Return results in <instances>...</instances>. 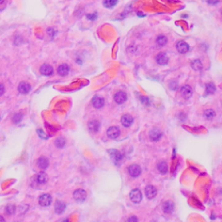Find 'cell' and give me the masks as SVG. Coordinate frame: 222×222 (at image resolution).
<instances>
[{
    "mask_svg": "<svg viewBox=\"0 0 222 222\" xmlns=\"http://www.w3.org/2000/svg\"><path fill=\"white\" fill-rule=\"evenodd\" d=\"M87 18L90 20H95L97 18V13H92V14H88Z\"/></svg>",
    "mask_w": 222,
    "mask_h": 222,
    "instance_id": "obj_34",
    "label": "cell"
},
{
    "mask_svg": "<svg viewBox=\"0 0 222 222\" xmlns=\"http://www.w3.org/2000/svg\"><path fill=\"white\" fill-rule=\"evenodd\" d=\"M129 197L134 203H140L142 199V194L139 189H133L129 193Z\"/></svg>",
    "mask_w": 222,
    "mask_h": 222,
    "instance_id": "obj_2",
    "label": "cell"
},
{
    "mask_svg": "<svg viewBox=\"0 0 222 222\" xmlns=\"http://www.w3.org/2000/svg\"><path fill=\"white\" fill-rule=\"evenodd\" d=\"M180 94H181V96H182L185 99H188V98L192 97V94H193L192 88L188 86V85H185V86L181 88Z\"/></svg>",
    "mask_w": 222,
    "mask_h": 222,
    "instance_id": "obj_12",
    "label": "cell"
},
{
    "mask_svg": "<svg viewBox=\"0 0 222 222\" xmlns=\"http://www.w3.org/2000/svg\"><path fill=\"white\" fill-rule=\"evenodd\" d=\"M38 201L42 207H49L52 202V197L48 193H44L39 197Z\"/></svg>",
    "mask_w": 222,
    "mask_h": 222,
    "instance_id": "obj_3",
    "label": "cell"
},
{
    "mask_svg": "<svg viewBox=\"0 0 222 222\" xmlns=\"http://www.w3.org/2000/svg\"><path fill=\"white\" fill-rule=\"evenodd\" d=\"M141 102L145 104V105H149V100L145 97H141Z\"/></svg>",
    "mask_w": 222,
    "mask_h": 222,
    "instance_id": "obj_33",
    "label": "cell"
},
{
    "mask_svg": "<svg viewBox=\"0 0 222 222\" xmlns=\"http://www.w3.org/2000/svg\"><path fill=\"white\" fill-rule=\"evenodd\" d=\"M73 197L77 202H83L87 198V193L83 189H77L73 193Z\"/></svg>",
    "mask_w": 222,
    "mask_h": 222,
    "instance_id": "obj_1",
    "label": "cell"
},
{
    "mask_svg": "<svg viewBox=\"0 0 222 222\" xmlns=\"http://www.w3.org/2000/svg\"><path fill=\"white\" fill-rule=\"evenodd\" d=\"M156 193H157V190H156V188H155L154 186L149 185V186L146 187V188H145V194H146V196L149 199H153L154 197H155Z\"/></svg>",
    "mask_w": 222,
    "mask_h": 222,
    "instance_id": "obj_8",
    "label": "cell"
},
{
    "mask_svg": "<svg viewBox=\"0 0 222 222\" xmlns=\"http://www.w3.org/2000/svg\"><path fill=\"white\" fill-rule=\"evenodd\" d=\"M118 0H103V5L106 8H112L117 4Z\"/></svg>",
    "mask_w": 222,
    "mask_h": 222,
    "instance_id": "obj_26",
    "label": "cell"
},
{
    "mask_svg": "<svg viewBox=\"0 0 222 222\" xmlns=\"http://www.w3.org/2000/svg\"><path fill=\"white\" fill-rule=\"evenodd\" d=\"M114 100L116 103L121 104V103L125 102L126 100H127V95H126L125 92L123 91L116 92L115 97H114Z\"/></svg>",
    "mask_w": 222,
    "mask_h": 222,
    "instance_id": "obj_6",
    "label": "cell"
},
{
    "mask_svg": "<svg viewBox=\"0 0 222 222\" xmlns=\"http://www.w3.org/2000/svg\"><path fill=\"white\" fill-rule=\"evenodd\" d=\"M176 49L180 53L185 54L189 50V45L184 41H179L176 44Z\"/></svg>",
    "mask_w": 222,
    "mask_h": 222,
    "instance_id": "obj_7",
    "label": "cell"
},
{
    "mask_svg": "<svg viewBox=\"0 0 222 222\" xmlns=\"http://www.w3.org/2000/svg\"><path fill=\"white\" fill-rule=\"evenodd\" d=\"M63 222H69V220H68L67 219H66V220H64V221H63Z\"/></svg>",
    "mask_w": 222,
    "mask_h": 222,
    "instance_id": "obj_40",
    "label": "cell"
},
{
    "mask_svg": "<svg viewBox=\"0 0 222 222\" xmlns=\"http://www.w3.org/2000/svg\"><path fill=\"white\" fill-rule=\"evenodd\" d=\"M92 104L96 109H101L104 105V99L100 97H95L92 99Z\"/></svg>",
    "mask_w": 222,
    "mask_h": 222,
    "instance_id": "obj_16",
    "label": "cell"
},
{
    "mask_svg": "<svg viewBox=\"0 0 222 222\" xmlns=\"http://www.w3.org/2000/svg\"><path fill=\"white\" fill-rule=\"evenodd\" d=\"M191 66H192V68L194 70H200L202 69V63H201V62L200 60L196 59V60H193V62H192Z\"/></svg>",
    "mask_w": 222,
    "mask_h": 222,
    "instance_id": "obj_25",
    "label": "cell"
},
{
    "mask_svg": "<svg viewBox=\"0 0 222 222\" xmlns=\"http://www.w3.org/2000/svg\"><path fill=\"white\" fill-rule=\"evenodd\" d=\"M37 181L39 184H44L48 181V176L47 174L44 173V172H41L37 175Z\"/></svg>",
    "mask_w": 222,
    "mask_h": 222,
    "instance_id": "obj_21",
    "label": "cell"
},
{
    "mask_svg": "<svg viewBox=\"0 0 222 222\" xmlns=\"http://www.w3.org/2000/svg\"><path fill=\"white\" fill-rule=\"evenodd\" d=\"M161 136V132L158 129H153L152 130L149 132V137L150 139L154 141H158Z\"/></svg>",
    "mask_w": 222,
    "mask_h": 222,
    "instance_id": "obj_18",
    "label": "cell"
},
{
    "mask_svg": "<svg viewBox=\"0 0 222 222\" xmlns=\"http://www.w3.org/2000/svg\"><path fill=\"white\" fill-rule=\"evenodd\" d=\"M168 43V38H167V37H165L163 35H160L157 37V38H156V44H158L159 46H164L166 45Z\"/></svg>",
    "mask_w": 222,
    "mask_h": 222,
    "instance_id": "obj_24",
    "label": "cell"
},
{
    "mask_svg": "<svg viewBox=\"0 0 222 222\" xmlns=\"http://www.w3.org/2000/svg\"><path fill=\"white\" fill-rule=\"evenodd\" d=\"M69 65L63 63V64H61L59 67L57 68V73L62 76V77H64V76H67L69 74Z\"/></svg>",
    "mask_w": 222,
    "mask_h": 222,
    "instance_id": "obj_19",
    "label": "cell"
},
{
    "mask_svg": "<svg viewBox=\"0 0 222 222\" xmlns=\"http://www.w3.org/2000/svg\"><path fill=\"white\" fill-rule=\"evenodd\" d=\"M88 127H89V129L93 132V133H96L97 131L99 130V128H100V122L97 120H92L89 123H88Z\"/></svg>",
    "mask_w": 222,
    "mask_h": 222,
    "instance_id": "obj_17",
    "label": "cell"
},
{
    "mask_svg": "<svg viewBox=\"0 0 222 222\" xmlns=\"http://www.w3.org/2000/svg\"><path fill=\"white\" fill-rule=\"evenodd\" d=\"M5 93V86L3 84H0V97L3 96Z\"/></svg>",
    "mask_w": 222,
    "mask_h": 222,
    "instance_id": "obj_36",
    "label": "cell"
},
{
    "mask_svg": "<svg viewBox=\"0 0 222 222\" xmlns=\"http://www.w3.org/2000/svg\"><path fill=\"white\" fill-rule=\"evenodd\" d=\"M65 143H66V141H65V139L63 138V137H58L57 139L55 141V145H56L57 148H59V149L64 147Z\"/></svg>",
    "mask_w": 222,
    "mask_h": 222,
    "instance_id": "obj_27",
    "label": "cell"
},
{
    "mask_svg": "<svg viewBox=\"0 0 222 222\" xmlns=\"http://www.w3.org/2000/svg\"><path fill=\"white\" fill-rule=\"evenodd\" d=\"M15 211H16V207H15L14 205H8V206L5 208V212H6V214H8V215L13 214Z\"/></svg>",
    "mask_w": 222,
    "mask_h": 222,
    "instance_id": "obj_30",
    "label": "cell"
},
{
    "mask_svg": "<svg viewBox=\"0 0 222 222\" xmlns=\"http://www.w3.org/2000/svg\"><path fill=\"white\" fill-rule=\"evenodd\" d=\"M31 89V87H30V84L28 83L27 82H21L18 85V91L21 93V94H28Z\"/></svg>",
    "mask_w": 222,
    "mask_h": 222,
    "instance_id": "obj_10",
    "label": "cell"
},
{
    "mask_svg": "<svg viewBox=\"0 0 222 222\" xmlns=\"http://www.w3.org/2000/svg\"><path fill=\"white\" fill-rule=\"evenodd\" d=\"M107 135L110 139H116L120 135V129L117 127H110L107 130Z\"/></svg>",
    "mask_w": 222,
    "mask_h": 222,
    "instance_id": "obj_5",
    "label": "cell"
},
{
    "mask_svg": "<svg viewBox=\"0 0 222 222\" xmlns=\"http://www.w3.org/2000/svg\"><path fill=\"white\" fill-rule=\"evenodd\" d=\"M0 222H5V219H4V218L2 217L1 215H0Z\"/></svg>",
    "mask_w": 222,
    "mask_h": 222,
    "instance_id": "obj_38",
    "label": "cell"
},
{
    "mask_svg": "<svg viewBox=\"0 0 222 222\" xmlns=\"http://www.w3.org/2000/svg\"><path fill=\"white\" fill-rule=\"evenodd\" d=\"M221 14H222V12H221Z\"/></svg>",
    "mask_w": 222,
    "mask_h": 222,
    "instance_id": "obj_41",
    "label": "cell"
},
{
    "mask_svg": "<svg viewBox=\"0 0 222 222\" xmlns=\"http://www.w3.org/2000/svg\"><path fill=\"white\" fill-rule=\"evenodd\" d=\"M156 62L160 65H165L168 63V57L167 56V54L164 52H160L157 56H156Z\"/></svg>",
    "mask_w": 222,
    "mask_h": 222,
    "instance_id": "obj_9",
    "label": "cell"
},
{
    "mask_svg": "<svg viewBox=\"0 0 222 222\" xmlns=\"http://www.w3.org/2000/svg\"><path fill=\"white\" fill-rule=\"evenodd\" d=\"M162 209H163V212H166V213H171L173 212L174 209V203L170 200H168L166 202L163 203L162 205Z\"/></svg>",
    "mask_w": 222,
    "mask_h": 222,
    "instance_id": "obj_15",
    "label": "cell"
},
{
    "mask_svg": "<svg viewBox=\"0 0 222 222\" xmlns=\"http://www.w3.org/2000/svg\"><path fill=\"white\" fill-rule=\"evenodd\" d=\"M208 2L210 5H216L219 2V0H208Z\"/></svg>",
    "mask_w": 222,
    "mask_h": 222,
    "instance_id": "obj_37",
    "label": "cell"
},
{
    "mask_svg": "<svg viewBox=\"0 0 222 222\" xmlns=\"http://www.w3.org/2000/svg\"><path fill=\"white\" fill-rule=\"evenodd\" d=\"M38 134L39 135V136L41 137V138H43V139H47L48 138V136L46 135V134L44 133V131L43 130H41V129H38Z\"/></svg>",
    "mask_w": 222,
    "mask_h": 222,
    "instance_id": "obj_32",
    "label": "cell"
},
{
    "mask_svg": "<svg viewBox=\"0 0 222 222\" xmlns=\"http://www.w3.org/2000/svg\"><path fill=\"white\" fill-rule=\"evenodd\" d=\"M215 90H216V89H215L214 84H212V83H208V84L206 85V92H207V94H208V95L213 94V93L215 92Z\"/></svg>",
    "mask_w": 222,
    "mask_h": 222,
    "instance_id": "obj_28",
    "label": "cell"
},
{
    "mask_svg": "<svg viewBox=\"0 0 222 222\" xmlns=\"http://www.w3.org/2000/svg\"><path fill=\"white\" fill-rule=\"evenodd\" d=\"M126 222H138V219L135 216H131V217H129L127 220Z\"/></svg>",
    "mask_w": 222,
    "mask_h": 222,
    "instance_id": "obj_35",
    "label": "cell"
},
{
    "mask_svg": "<svg viewBox=\"0 0 222 222\" xmlns=\"http://www.w3.org/2000/svg\"><path fill=\"white\" fill-rule=\"evenodd\" d=\"M141 169L140 166H138L137 164H132L129 168V174L134 178L138 177L141 174Z\"/></svg>",
    "mask_w": 222,
    "mask_h": 222,
    "instance_id": "obj_4",
    "label": "cell"
},
{
    "mask_svg": "<svg viewBox=\"0 0 222 222\" xmlns=\"http://www.w3.org/2000/svg\"><path fill=\"white\" fill-rule=\"evenodd\" d=\"M22 120H23V115L20 114V113L16 114V115L13 116V118H12V121H13L14 123H19Z\"/></svg>",
    "mask_w": 222,
    "mask_h": 222,
    "instance_id": "obj_31",
    "label": "cell"
},
{
    "mask_svg": "<svg viewBox=\"0 0 222 222\" xmlns=\"http://www.w3.org/2000/svg\"><path fill=\"white\" fill-rule=\"evenodd\" d=\"M37 164H38V167L39 168L42 169V170H44V169H46L48 168L49 160L47 159L46 157L42 156V157H40V158L38 160Z\"/></svg>",
    "mask_w": 222,
    "mask_h": 222,
    "instance_id": "obj_14",
    "label": "cell"
},
{
    "mask_svg": "<svg viewBox=\"0 0 222 222\" xmlns=\"http://www.w3.org/2000/svg\"><path fill=\"white\" fill-rule=\"evenodd\" d=\"M4 1H5V0H0V5H1V4H3V3H4Z\"/></svg>",
    "mask_w": 222,
    "mask_h": 222,
    "instance_id": "obj_39",
    "label": "cell"
},
{
    "mask_svg": "<svg viewBox=\"0 0 222 222\" xmlns=\"http://www.w3.org/2000/svg\"><path fill=\"white\" fill-rule=\"evenodd\" d=\"M157 168L159 170L160 173L162 174H167V173H168V165H167V163H166L165 161H161L160 163H158V165H157Z\"/></svg>",
    "mask_w": 222,
    "mask_h": 222,
    "instance_id": "obj_22",
    "label": "cell"
},
{
    "mask_svg": "<svg viewBox=\"0 0 222 222\" xmlns=\"http://www.w3.org/2000/svg\"><path fill=\"white\" fill-rule=\"evenodd\" d=\"M66 208V205L65 203H63V201H60V200H57L56 202V205H55V212L58 213V214H61L64 212Z\"/></svg>",
    "mask_w": 222,
    "mask_h": 222,
    "instance_id": "obj_20",
    "label": "cell"
},
{
    "mask_svg": "<svg viewBox=\"0 0 222 222\" xmlns=\"http://www.w3.org/2000/svg\"><path fill=\"white\" fill-rule=\"evenodd\" d=\"M109 154H110L111 157L114 159V161H119L121 160V158H122L121 153H120L119 151H117V150H110V151H109Z\"/></svg>",
    "mask_w": 222,
    "mask_h": 222,
    "instance_id": "obj_23",
    "label": "cell"
},
{
    "mask_svg": "<svg viewBox=\"0 0 222 222\" xmlns=\"http://www.w3.org/2000/svg\"><path fill=\"white\" fill-rule=\"evenodd\" d=\"M204 116L207 119H212V118H213L215 116V112L212 109H207L204 112Z\"/></svg>",
    "mask_w": 222,
    "mask_h": 222,
    "instance_id": "obj_29",
    "label": "cell"
},
{
    "mask_svg": "<svg viewBox=\"0 0 222 222\" xmlns=\"http://www.w3.org/2000/svg\"><path fill=\"white\" fill-rule=\"evenodd\" d=\"M40 72L44 76H51L53 74V68L50 64H44L40 68Z\"/></svg>",
    "mask_w": 222,
    "mask_h": 222,
    "instance_id": "obj_13",
    "label": "cell"
},
{
    "mask_svg": "<svg viewBox=\"0 0 222 222\" xmlns=\"http://www.w3.org/2000/svg\"><path fill=\"white\" fill-rule=\"evenodd\" d=\"M121 124L124 126V127H130L134 121V118L132 117V116L129 115V114H126L121 116Z\"/></svg>",
    "mask_w": 222,
    "mask_h": 222,
    "instance_id": "obj_11",
    "label": "cell"
}]
</instances>
